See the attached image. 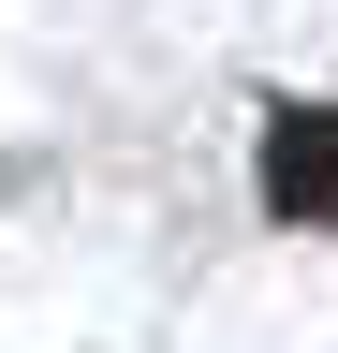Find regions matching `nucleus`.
<instances>
[{
  "mask_svg": "<svg viewBox=\"0 0 338 353\" xmlns=\"http://www.w3.org/2000/svg\"><path fill=\"white\" fill-rule=\"evenodd\" d=\"M265 206L338 236V103H294V118L265 132Z\"/></svg>",
  "mask_w": 338,
  "mask_h": 353,
  "instance_id": "nucleus-1",
  "label": "nucleus"
}]
</instances>
